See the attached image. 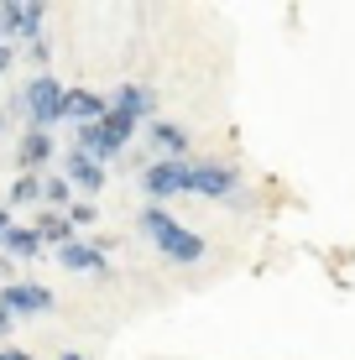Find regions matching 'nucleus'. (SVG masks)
Here are the masks:
<instances>
[{
	"label": "nucleus",
	"instance_id": "1a4fd4ad",
	"mask_svg": "<svg viewBox=\"0 0 355 360\" xmlns=\"http://www.w3.org/2000/svg\"><path fill=\"white\" fill-rule=\"evenodd\" d=\"M146 152H157V162H188L193 136H188V126H178V120H162V115H157L152 126H146Z\"/></svg>",
	"mask_w": 355,
	"mask_h": 360
},
{
	"label": "nucleus",
	"instance_id": "dca6fc26",
	"mask_svg": "<svg viewBox=\"0 0 355 360\" xmlns=\"http://www.w3.org/2000/svg\"><path fill=\"white\" fill-rule=\"evenodd\" d=\"M42 209H58V214L73 209V183L63 178V172H47L42 178Z\"/></svg>",
	"mask_w": 355,
	"mask_h": 360
},
{
	"label": "nucleus",
	"instance_id": "f8f14e48",
	"mask_svg": "<svg viewBox=\"0 0 355 360\" xmlns=\"http://www.w3.org/2000/svg\"><path fill=\"white\" fill-rule=\"evenodd\" d=\"M53 152H58L53 131H21V141H16V167L42 178V167H53Z\"/></svg>",
	"mask_w": 355,
	"mask_h": 360
},
{
	"label": "nucleus",
	"instance_id": "7ed1b4c3",
	"mask_svg": "<svg viewBox=\"0 0 355 360\" xmlns=\"http://www.w3.org/2000/svg\"><path fill=\"white\" fill-rule=\"evenodd\" d=\"M131 141H136V126L131 120H120L115 110H105V120H94V126H73V146L89 157H100V162H110V157H126Z\"/></svg>",
	"mask_w": 355,
	"mask_h": 360
},
{
	"label": "nucleus",
	"instance_id": "a211bd4d",
	"mask_svg": "<svg viewBox=\"0 0 355 360\" xmlns=\"http://www.w3.org/2000/svg\"><path fill=\"white\" fill-rule=\"evenodd\" d=\"M94 219H100V209H94V198H73V209H68V225H73V230H89Z\"/></svg>",
	"mask_w": 355,
	"mask_h": 360
},
{
	"label": "nucleus",
	"instance_id": "a878e982",
	"mask_svg": "<svg viewBox=\"0 0 355 360\" xmlns=\"http://www.w3.org/2000/svg\"><path fill=\"white\" fill-rule=\"evenodd\" d=\"M0 42H6V27H0Z\"/></svg>",
	"mask_w": 355,
	"mask_h": 360
},
{
	"label": "nucleus",
	"instance_id": "bb28decb",
	"mask_svg": "<svg viewBox=\"0 0 355 360\" xmlns=\"http://www.w3.org/2000/svg\"><path fill=\"white\" fill-rule=\"evenodd\" d=\"M0 360H6V350H0Z\"/></svg>",
	"mask_w": 355,
	"mask_h": 360
},
{
	"label": "nucleus",
	"instance_id": "f257e3e1",
	"mask_svg": "<svg viewBox=\"0 0 355 360\" xmlns=\"http://www.w3.org/2000/svg\"><path fill=\"white\" fill-rule=\"evenodd\" d=\"M136 230L146 235V240L157 245V251L167 256V262H178V266H193V262H204V251H209V240H204L199 230H188V225H178L167 209H157V204H146L141 214H136Z\"/></svg>",
	"mask_w": 355,
	"mask_h": 360
},
{
	"label": "nucleus",
	"instance_id": "b1692460",
	"mask_svg": "<svg viewBox=\"0 0 355 360\" xmlns=\"http://www.w3.org/2000/svg\"><path fill=\"white\" fill-rule=\"evenodd\" d=\"M58 360H84V355H79V350H68V355H58Z\"/></svg>",
	"mask_w": 355,
	"mask_h": 360
},
{
	"label": "nucleus",
	"instance_id": "20e7f679",
	"mask_svg": "<svg viewBox=\"0 0 355 360\" xmlns=\"http://www.w3.org/2000/svg\"><path fill=\"white\" fill-rule=\"evenodd\" d=\"M193 198H219V204H246V183L230 162L193 157Z\"/></svg>",
	"mask_w": 355,
	"mask_h": 360
},
{
	"label": "nucleus",
	"instance_id": "2eb2a0df",
	"mask_svg": "<svg viewBox=\"0 0 355 360\" xmlns=\"http://www.w3.org/2000/svg\"><path fill=\"white\" fill-rule=\"evenodd\" d=\"M32 230L42 235V245H53V251H63V245L79 240V230H73V225H68V214H58V209H42Z\"/></svg>",
	"mask_w": 355,
	"mask_h": 360
},
{
	"label": "nucleus",
	"instance_id": "9b49d317",
	"mask_svg": "<svg viewBox=\"0 0 355 360\" xmlns=\"http://www.w3.org/2000/svg\"><path fill=\"white\" fill-rule=\"evenodd\" d=\"M53 256H58V266H63V271H84V277H110V256H105L94 240H73V245H63V251H53Z\"/></svg>",
	"mask_w": 355,
	"mask_h": 360
},
{
	"label": "nucleus",
	"instance_id": "4be33fe9",
	"mask_svg": "<svg viewBox=\"0 0 355 360\" xmlns=\"http://www.w3.org/2000/svg\"><path fill=\"white\" fill-rule=\"evenodd\" d=\"M6 282H11V262L0 256V288H6Z\"/></svg>",
	"mask_w": 355,
	"mask_h": 360
},
{
	"label": "nucleus",
	"instance_id": "ddd939ff",
	"mask_svg": "<svg viewBox=\"0 0 355 360\" xmlns=\"http://www.w3.org/2000/svg\"><path fill=\"white\" fill-rule=\"evenodd\" d=\"M105 110H110V94H94V89H68L63 120H68V126H94V120H105Z\"/></svg>",
	"mask_w": 355,
	"mask_h": 360
},
{
	"label": "nucleus",
	"instance_id": "9d476101",
	"mask_svg": "<svg viewBox=\"0 0 355 360\" xmlns=\"http://www.w3.org/2000/svg\"><path fill=\"white\" fill-rule=\"evenodd\" d=\"M110 110H115L120 120H131V126H152L157 120V94L146 89V84H120V89L110 94Z\"/></svg>",
	"mask_w": 355,
	"mask_h": 360
},
{
	"label": "nucleus",
	"instance_id": "5701e85b",
	"mask_svg": "<svg viewBox=\"0 0 355 360\" xmlns=\"http://www.w3.org/2000/svg\"><path fill=\"white\" fill-rule=\"evenodd\" d=\"M6 360H37V355H27V350H6Z\"/></svg>",
	"mask_w": 355,
	"mask_h": 360
},
{
	"label": "nucleus",
	"instance_id": "39448f33",
	"mask_svg": "<svg viewBox=\"0 0 355 360\" xmlns=\"http://www.w3.org/2000/svg\"><path fill=\"white\" fill-rule=\"evenodd\" d=\"M141 193H146V204H157L162 209L167 198H178V193H188L193 198V157L188 162H146V172H141Z\"/></svg>",
	"mask_w": 355,
	"mask_h": 360
},
{
	"label": "nucleus",
	"instance_id": "0eeeda50",
	"mask_svg": "<svg viewBox=\"0 0 355 360\" xmlns=\"http://www.w3.org/2000/svg\"><path fill=\"white\" fill-rule=\"evenodd\" d=\"M58 172L73 183V193H105V183H110V172L100 157H89V152H79V146H63V162H58Z\"/></svg>",
	"mask_w": 355,
	"mask_h": 360
},
{
	"label": "nucleus",
	"instance_id": "6e6552de",
	"mask_svg": "<svg viewBox=\"0 0 355 360\" xmlns=\"http://www.w3.org/2000/svg\"><path fill=\"white\" fill-rule=\"evenodd\" d=\"M42 21H47V6L37 0H6L0 6V27H6V42H37L42 37Z\"/></svg>",
	"mask_w": 355,
	"mask_h": 360
},
{
	"label": "nucleus",
	"instance_id": "412c9836",
	"mask_svg": "<svg viewBox=\"0 0 355 360\" xmlns=\"http://www.w3.org/2000/svg\"><path fill=\"white\" fill-rule=\"evenodd\" d=\"M11 225H16V219H11V204H0V240L11 235Z\"/></svg>",
	"mask_w": 355,
	"mask_h": 360
},
{
	"label": "nucleus",
	"instance_id": "423d86ee",
	"mask_svg": "<svg viewBox=\"0 0 355 360\" xmlns=\"http://www.w3.org/2000/svg\"><path fill=\"white\" fill-rule=\"evenodd\" d=\"M0 308H6L11 319H42V314L58 308V297H53V288H42V282H16L11 277L6 288H0Z\"/></svg>",
	"mask_w": 355,
	"mask_h": 360
},
{
	"label": "nucleus",
	"instance_id": "f03ea898",
	"mask_svg": "<svg viewBox=\"0 0 355 360\" xmlns=\"http://www.w3.org/2000/svg\"><path fill=\"white\" fill-rule=\"evenodd\" d=\"M63 105H68V84H58L53 73H37L21 89V115H27V131H53L63 126Z\"/></svg>",
	"mask_w": 355,
	"mask_h": 360
},
{
	"label": "nucleus",
	"instance_id": "393cba45",
	"mask_svg": "<svg viewBox=\"0 0 355 360\" xmlns=\"http://www.w3.org/2000/svg\"><path fill=\"white\" fill-rule=\"evenodd\" d=\"M0 131H6V110H0Z\"/></svg>",
	"mask_w": 355,
	"mask_h": 360
},
{
	"label": "nucleus",
	"instance_id": "aec40b11",
	"mask_svg": "<svg viewBox=\"0 0 355 360\" xmlns=\"http://www.w3.org/2000/svg\"><path fill=\"white\" fill-rule=\"evenodd\" d=\"M16 68V42H0V73Z\"/></svg>",
	"mask_w": 355,
	"mask_h": 360
},
{
	"label": "nucleus",
	"instance_id": "4468645a",
	"mask_svg": "<svg viewBox=\"0 0 355 360\" xmlns=\"http://www.w3.org/2000/svg\"><path fill=\"white\" fill-rule=\"evenodd\" d=\"M42 251L47 245H42V235H37L32 225H11V235L0 240V256H6V262H37Z\"/></svg>",
	"mask_w": 355,
	"mask_h": 360
},
{
	"label": "nucleus",
	"instance_id": "6ab92c4d",
	"mask_svg": "<svg viewBox=\"0 0 355 360\" xmlns=\"http://www.w3.org/2000/svg\"><path fill=\"white\" fill-rule=\"evenodd\" d=\"M27 58H32V63H47V58H53V47H47V37H37V42H27Z\"/></svg>",
	"mask_w": 355,
	"mask_h": 360
},
{
	"label": "nucleus",
	"instance_id": "f3484780",
	"mask_svg": "<svg viewBox=\"0 0 355 360\" xmlns=\"http://www.w3.org/2000/svg\"><path fill=\"white\" fill-rule=\"evenodd\" d=\"M21 204H42V178L37 172H16L11 178V209H21Z\"/></svg>",
	"mask_w": 355,
	"mask_h": 360
}]
</instances>
